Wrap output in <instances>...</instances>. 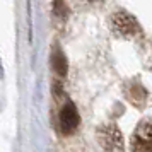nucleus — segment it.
I'll return each instance as SVG.
<instances>
[{
    "mask_svg": "<svg viewBox=\"0 0 152 152\" xmlns=\"http://www.w3.org/2000/svg\"><path fill=\"white\" fill-rule=\"evenodd\" d=\"M79 113H77V108L72 103H67L60 111V128L65 135H70L72 132L77 130L79 126Z\"/></svg>",
    "mask_w": 152,
    "mask_h": 152,
    "instance_id": "obj_4",
    "label": "nucleus"
},
{
    "mask_svg": "<svg viewBox=\"0 0 152 152\" xmlns=\"http://www.w3.org/2000/svg\"><path fill=\"white\" fill-rule=\"evenodd\" d=\"M86 2H96V0H86Z\"/></svg>",
    "mask_w": 152,
    "mask_h": 152,
    "instance_id": "obj_7",
    "label": "nucleus"
},
{
    "mask_svg": "<svg viewBox=\"0 0 152 152\" xmlns=\"http://www.w3.org/2000/svg\"><path fill=\"white\" fill-rule=\"evenodd\" d=\"M97 142L104 152H123V137L116 125L106 123L97 128Z\"/></svg>",
    "mask_w": 152,
    "mask_h": 152,
    "instance_id": "obj_1",
    "label": "nucleus"
},
{
    "mask_svg": "<svg viewBox=\"0 0 152 152\" xmlns=\"http://www.w3.org/2000/svg\"><path fill=\"white\" fill-rule=\"evenodd\" d=\"M51 63H53V69H55V72L58 75H65L67 74V60H65L63 53L58 48L51 55Z\"/></svg>",
    "mask_w": 152,
    "mask_h": 152,
    "instance_id": "obj_5",
    "label": "nucleus"
},
{
    "mask_svg": "<svg viewBox=\"0 0 152 152\" xmlns=\"http://www.w3.org/2000/svg\"><path fill=\"white\" fill-rule=\"evenodd\" d=\"M53 10H55V14L58 15V17H65L67 12H69V9H67V5H65L63 0H55V2H53Z\"/></svg>",
    "mask_w": 152,
    "mask_h": 152,
    "instance_id": "obj_6",
    "label": "nucleus"
},
{
    "mask_svg": "<svg viewBox=\"0 0 152 152\" xmlns=\"http://www.w3.org/2000/svg\"><path fill=\"white\" fill-rule=\"evenodd\" d=\"M111 28L118 36H123V38H132V36L138 34V31H140L135 17H132L130 14H126L123 10H118L116 14H113Z\"/></svg>",
    "mask_w": 152,
    "mask_h": 152,
    "instance_id": "obj_2",
    "label": "nucleus"
},
{
    "mask_svg": "<svg viewBox=\"0 0 152 152\" xmlns=\"http://www.w3.org/2000/svg\"><path fill=\"white\" fill-rule=\"evenodd\" d=\"M132 152H152V123H142L132 137Z\"/></svg>",
    "mask_w": 152,
    "mask_h": 152,
    "instance_id": "obj_3",
    "label": "nucleus"
}]
</instances>
